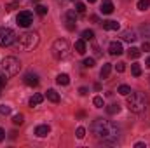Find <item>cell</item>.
I'll return each instance as SVG.
<instances>
[{
    "label": "cell",
    "mask_w": 150,
    "mask_h": 148,
    "mask_svg": "<svg viewBox=\"0 0 150 148\" xmlns=\"http://www.w3.org/2000/svg\"><path fill=\"white\" fill-rule=\"evenodd\" d=\"M91 132L96 140L103 141V143H112L119 138V127L105 118H96L91 124Z\"/></svg>",
    "instance_id": "1"
},
{
    "label": "cell",
    "mask_w": 150,
    "mask_h": 148,
    "mask_svg": "<svg viewBox=\"0 0 150 148\" xmlns=\"http://www.w3.org/2000/svg\"><path fill=\"white\" fill-rule=\"evenodd\" d=\"M127 108L133 113H143L149 108V98L143 92H129L127 94Z\"/></svg>",
    "instance_id": "2"
},
{
    "label": "cell",
    "mask_w": 150,
    "mask_h": 148,
    "mask_svg": "<svg viewBox=\"0 0 150 148\" xmlns=\"http://www.w3.org/2000/svg\"><path fill=\"white\" fill-rule=\"evenodd\" d=\"M19 70H21V61L14 56H7L0 61V75H4L5 78H11V77L18 75Z\"/></svg>",
    "instance_id": "3"
},
{
    "label": "cell",
    "mask_w": 150,
    "mask_h": 148,
    "mask_svg": "<svg viewBox=\"0 0 150 148\" xmlns=\"http://www.w3.org/2000/svg\"><path fill=\"white\" fill-rule=\"evenodd\" d=\"M70 51H72V47H70V44H68L67 38H58V40H54V44H52V47H51V52H52V56H54L56 59H67V58L70 56Z\"/></svg>",
    "instance_id": "4"
},
{
    "label": "cell",
    "mask_w": 150,
    "mask_h": 148,
    "mask_svg": "<svg viewBox=\"0 0 150 148\" xmlns=\"http://www.w3.org/2000/svg\"><path fill=\"white\" fill-rule=\"evenodd\" d=\"M18 45L23 51H33L38 45V33L37 32H25L18 38Z\"/></svg>",
    "instance_id": "5"
},
{
    "label": "cell",
    "mask_w": 150,
    "mask_h": 148,
    "mask_svg": "<svg viewBox=\"0 0 150 148\" xmlns=\"http://www.w3.org/2000/svg\"><path fill=\"white\" fill-rule=\"evenodd\" d=\"M14 42H16V33H14V30L2 26V28H0V47L12 45Z\"/></svg>",
    "instance_id": "6"
},
{
    "label": "cell",
    "mask_w": 150,
    "mask_h": 148,
    "mask_svg": "<svg viewBox=\"0 0 150 148\" xmlns=\"http://www.w3.org/2000/svg\"><path fill=\"white\" fill-rule=\"evenodd\" d=\"M16 21H18V25H19V26L28 28V26L33 23V16H32V12H30V11H21V12L18 14Z\"/></svg>",
    "instance_id": "7"
},
{
    "label": "cell",
    "mask_w": 150,
    "mask_h": 148,
    "mask_svg": "<svg viewBox=\"0 0 150 148\" xmlns=\"http://www.w3.org/2000/svg\"><path fill=\"white\" fill-rule=\"evenodd\" d=\"M25 84L26 85H30V87H35V85H38V75L37 73H32V72H28V73L25 75Z\"/></svg>",
    "instance_id": "8"
},
{
    "label": "cell",
    "mask_w": 150,
    "mask_h": 148,
    "mask_svg": "<svg viewBox=\"0 0 150 148\" xmlns=\"http://www.w3.org/2000/svg\"><path fill=\"white\" fill-rule=\"evenodd\" d=\"M108 52H110L112 56H120V54L124 52L122 44H120V42H112V44L108 45Z\"/></svg>",
    "instance_id": "9"
},
{
    "label": "cell",
    "mask_w": 150,
    "mask_h": 148,
    "mask_svg": "<svg viewBox=\"0 0 150 148\" xmlns=\"http://www.w3.org/2000/svg\"><path fill=\"white\" fill-rule=\"evenodd\" d=\"M120 38H122L124 42H134V40H136V32H134V30H124V32L120 33Z\"/></svg>",
    "instance_id": "10"
},
{
    "label": "cell",
    "mask_w": 150,
    "mask_h": 148,
    "mask_svg": "<svg viewBox=\"0 0 150 148\" xmlns=\"http://www.w3.org/2000/svg\"><path fill=\"white\" fill-rule=\"evenodd\" d=\"M101 12H103V14H112L113 12L112 0H103V2H101Z\"/></svg>",
    "instance_id": "11"
},
{
    "label": "cell",
    "mask_w": 150,
    "mask_h": 148,
    "mask_svg": "<svg viewBox=\"0 0 150 148\" xmlns=\"http://www.w3.org/2000/svg\"><path fill=\"white\" fill-rule=\"evenodd\" d=\"M49 131H51V127H49V125H45V124H42V125H38L37 129H35V134H37L38 138H44V136H47V134H49Z\"/></svg>",
    "instance_id": "12"
},
{
    "label": "cell",
    "mask_w": 150,
    "mask_h": 148,
    "mask_svg": "<svg viewBox=\"0 0 150 148\" xmlns=\"http://www.w3.org/2000/svg\"><path fill=\"white\" fill-rule=\"evenodd\" d=\"M103 28L105 30H110V32H117L120 26H119L117 21H103Z\"/></svg>",
    "instance_id": "13"
},
{
    "label": "cell",
    "mask_w": 150,
    "mask_h": 148,
    "mask_svg": "<svg viewBox=\"0 0 150 148\" xmlns=\"http://www.w3.org/2000/svg\"><path fill=\"white\" fill-rule=\"evenodd\" d=\"M45 96H47V99H49V101H52V103H59V94H58L54 89H49Z\"/></svg>",
    "instance_id": "14"
},
{
    "label": "cell",
    "mask_w": 150,
    "mask_h": 148,
    "mask_svg": "<svg viewBox=\"0 0 150 148\" xmlns=\"http://www.w3.org/2000/svg\"><path fill=\"white\" fill-rule=\"evenodd\" d=\"M42 101H44V96H42V94H38V92H37V94H33V96L30 98V106L33 108V106H37V105H40Z\"/></svg>",
    "instance_id": "15"
},
{
    "label": "cell",
    "mask_w": 150,
    "mask_h": 148,
    "mask_svg": "<svg viewBox=\"0 0 150 148\" xmlns=\"http://www.w3.org/2000/svg\"><path fill=\"white\" fill-rule=\"evenodd\" d=\"M56 82H58L59 85H68V84H70V77L67 73H59L56 77Z\"/></svg>",
    "instance_id": "16"
},
{
    "label": "cell",
    "mask_w": 150,
    "mask_h": 148,
    "mask_svg": "<svg viewBox=\"0 0 150 148\" xmlns=\"http://www.w3.org/2000/svg\"><path fill=\"white\" fill-rule=\"evenodd\" d=\"M75 51H77L79 54H84V52H86V40H84V38H80V40L75 42Z\"/></svg>",
    "instance_id": "17"
},
{
    "label": "cell",
    "mask_w": 150,
    "mask_h": 148,
    "mask_svg": "<svg viewBox=\"0 0 150 148\" xmlns=\"http://www.w3.org/2000/svg\"><path fill=\"white\" fill-rule=\"evenodd\" d=\"M110 70H112V65H110V63H105L103 68H101V72H100V77H101V78H108Z\"/></svg>",
    "instance_id": "18"
},
{
    "label": "cell",
    "mask_w": 150,
    "mask_h": 148,
    "mask_svg": "<svg viewBox=\"0 0 150 148\" xmlns=\"http://www.w3.org/2000/svg\"><path fill=\"white\" fill-rule=\"evenodd\" d=\"M127 54H129V58H131V59H136V58H140L142 51H140L138 47H131V49L127 51Z\"/></svg>",
    "instance_id": "19"
},
{
    "label": "cell",
    "mask_w": 150,
    "mask_h": 148,
    "mask_svg": "<svg viewBox=\"0 0 150 148\" xmlns=\"http://www.w3.org/2000/svg\"><path fill=\"white\" fill-rule=\"evenodd\" d=\"M119 111H120V106H119V105H115V103L107 106V113H108V115H115V113H119Z\"/></svg>",
    "instance_id": "20"
},
{
    "label": "cell",
    "mask_w": 150,
    "mask_h": 148,
    "mask_svg": "<svg viewBox=\"0 0 150 148\" xmlns=\"http://www.w3.org/2000/svg\"><path fill=\"white\" fill-rule=\"evenodd\" d=\"M136 7H138L140 11H147V9L150 7V0H138Z\"/></svg>",
    "instance_id": "21"
},
{
    "label": "cell",
    "mask_w": 150,
    "mask_h": 148,
    "mask_svg": "<svg viewBox=\"0 0 150 148\" xmlns=\"http://www.w3.org/2000/svg\"><path fill=\"white\" fill-rule=\"evenodd\" d=\"M117 92H119V94H122V96H127V94L131 92V87H129V85H119Z\"/></svg>",
    "instance_id": "22"
},
{
    "label": "cell",
    "mask_w": 150,
    "mask_h": 148,
    "mask_svg": "<svg viewBox=\"0 0 150 148\" xmlns=\"http://www.w3.org/2000/svg\"><path fill=\"white\" fill-rule=\"evenodd\" d=\"M23 120H25V117H23L21 113H18V115H14V117H12V124H14V125H21V124H23Z\"/></svg>",
    "instance_id": "23"
},
{
    "label": "cell",
    "mask_w": 150,
    "mask_h": 148,
    "mask_svg": "<svg viewBox=\"0 0 150 148\" xmlns=\"http://www.w3.org/2000/svg\"><path fill=\"white\" fill-rule=\"evenodd\" d=\"M82 38H84V40H93V38H94V32H93V30H84V32H82Z\"/></svg>",
    "instance_id": "24"
},
{
    "label": "cell",
    "mask_w": 150,
    "mask_h": 148,
    "mask_svg": "<svg viewBox=\"0 0 150 148\" xmlns=\"http://www.w3.org/2000/svg\"><path fill=\"white\" fill-rule=\"evenodd\" d=\"M35 12H37L38 16H45V14H47V7H45V5H40V4H38L37 7H35Z\"/></svg>",
    "instance_id": "25"
},
{
    "label": "cell",
    "mask_w": 150,
    "mask_h": 148,
    "mask_svg": "<svg viewBox=\"0 0 150 148\" xmlns=\"http://www.w3.org/2000/svg\"><path fill=\"white\" fill-rule=\"evenodd\" d=\"M131 72H133L134 77H140V75H142V66L134 63V65H131Z\"/></svg>",
    "instance_id": "26"
},
{
    "label": "cell",
    "mask_w": 150,
    "mask_h": 148,
    "mask_svg": "<svg viewBox=\"0 0 150 148\" xmlns=\"http://www.w3.org/2000/svg\"><path fill=\"white\" fill-rule=\"evenodd\" d=\"M93 103H94V106H96V108H103V106H105V105H103V98H101V96H96V98L93 99Z\"/></svg>",
    "instance_id": "27"
},
{
    "label": "cell",
    "mask_w": 150,
    "mask_h": 148,
    "mask_svg": "<svg viewBox=\"0 0 150 148\" xmlns=\"http://www.w3.org/2000/svg\"><path fill=\"white\" fill-rule=\"evenodd\" d=\"M140 32H142L145 37H150V23H145V25L140 28Z\"/></svg>",
    "instance_id": "28"
},
{
    "label": "cell",
    "mask_w": 150,
    "mask_h": 148,
    "mask_svg": "<svg viewBox=\"0 0 150 148\" xmlns=\"http://www.w3.org/2000/svg\"><path fill=\"white\" fill-rule=\"evenodd\" d=\"M84 66L86 68H93L94 66V58H86L84 59Z\"/></svg>",
    "instance_id": "29"
},
{
    "label": "cell",
    "mask_w": 150,
    "mask_h": 148,
    "mask_svg": "<svg viewBox=\"0 0 150 148\" xmlns=\"http://www.w3.org/2000/svg\"><path fill=\"white\" fill-rule=\"evenodd\" d=\"M75 136H77L79 140H82V138L86 136V129H84V127H77V131H75Z\"/></svg>",
    "instance_id": "30"
},
{
    "label": "cell",
    "mask_w": 150,
    "mask_h": 148,
    "mask_svg": "<svg viewBox=\"0 0 150 148\" xmlns=\"http://www.w3.org/2000/svg\"><path fill=\"white\" fill-rule=\"evenodd\" d=\"M75 11H77V12H79V14H84V12H86V5H84V4H80V2H79V4H77V5H75Z\"/></svg>",
    "instance_id": "31"
},
{
    "label": "cell",
    "mask_w": 150,
    "mask_h": 148,
    "mask_svg": "<svg viewBox=\"0 0 150 148\" xmlns=\"http://www.w3.org/2000/svg\"><path fill=\"white\" fill-rule=\"evenodd\" d=\"M0 113H2V115H9V113H11V106H7V105H0Z\"/></svg>",
    "instance_id": "32"
},
{
    "label": "cell",
    "mask_w": 150,
    "mask_h": 148,
    "mask_svg": "<svg viewBox=\"0 0 150 148\" xmlns=\"http://www.w3.org/2000/svg\"><path fill=\"white\" fill-rule=\"evenodd\" d=\"M115 70H117L119 73H122V72L126 70V65H124V63H117V65H115Z\"/></svg>",
    "instance_id": "33"
},
{
    "label": "cell",
    "mask_w": 150,
    "mask_h": 148,
    "mask_svg": "<svg viewBox=\"0 0 150 148\" xmlns=\"http://www.w3.org/2000/svg\"><path fill=\"white\" fill-rule=\"evenodd\" d=\"M142 51L150 52V42H143V45H142Z\"/></svg>",
    "instance_id": "34"
},
{
    "label": "cell",
    "mask_w": 150,
    "mask_h": 148,
    "mask_svg": "<svg viewBox=\"0 0 150 148\" xmlns=\"http://www.w3.org/2000/svg\"><path fill=\"white\" fill-rule=\"evenodd\" d=\"M79 92H80L82 96H86V94L89 92V89H87V87H80V89H79Z\"/></svg>",
    "instance_id": "35"
},
{
    "label": "cell",
    "mask_w": 150,
    "mask_h": 148,
    "mask_svg": "<svg viewBox=\"0 0 150 148\" xmlns=\"http://www.w3.org/2000/svg\"><path fill=\"white\" fill-rule=\"evenodd\" d=\"M5 85V77L4 75H0V91H2V87Z\"/></svg>",
    "instance_id": "36"
},
{
    "label": "cell",
    "mask_w": 150,
    "mask_h": 148,
    "mask_svg": "<svg viewBox=\"0 0 150 148\" xmlns=\"http://www.w3.org/2000/svg\"><path fill=\"white\" fill-rule=\"evenodd\" d=\"M4 138H5V131H4V129H2V127H0V141H2V140H4Z\"/></svg>",
    "instance_id": "37"
},
{
    "label": "cell",
    "mask_w": 150,
    "mask_h": 148,
    "mask_svg": "<svg viewBox=\"0 0 150 148\" xmlns=\"http://www.w3.org/2000/svg\"><path fill=\"white\" fill-rule=\"evenodd\" d=\"M134 147H136V148H145V147H147V145H145V143H136Z\"/></svg>",
    "instance_id": "38"
},
{
    "label": "cell",
    "mask_w": 150,
    "mask_h": 148,
    "mask_svg": "<svg viewBox=\"0 0 150 148\" xmlns=\"http://www.w3.org/2000/svg\"><path fill=\"white\" fill-rule=\"evenodd\" d=\"M145 66H149V68H150V58L147 59V61H145Z\"/></svg>",
    "instance_id": "39"
},
{
    "label": "cell",
    "mask_w": 150,
    "mask_h": 148,
    "mask_svg": "<svg viewBox=\"0 0 150 148\" xmlns=\"http://www.w3.org/2000/svg\"><path fill=\"white\" fill-rule=\"evenodd\" d=\"M87 2H89V4H94V2H96V0H87Z\"/></svg>",
    "instance_id": "40"
},
{
    "label": "cell",
    "mask_w": 150,
    "mask_h": 148,
    "mask_svg": "<svg viewBox=\"0 0 150 148\" xmlns=\"http://www.w3.org/2000/svg\"><path fill=\"white\" fill-rule=\"evenodd\" d=\"M33 2H40V0H33Z\"/></svg>",
    "instance_id": "41"
}]
</instances>
